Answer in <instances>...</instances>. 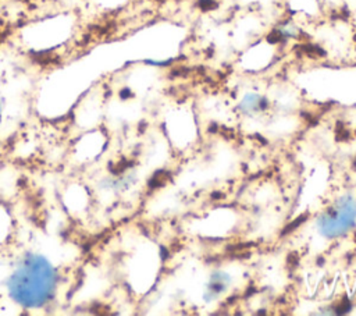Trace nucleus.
<instances>
[{
	"mask_svg": "<svg viewBox=\"0 0 356 316\" xmlns=\"http://www.w3.org/2000/svg\"><path fill=\"white\" fill-rule=\"evenodd\" d=\"M56 274L51 264L40 255L31 253L11 276V298L25 308L43 306L53 295Z\"/></svg>",
	"mask_w": 356,
	"mask_h": 316,
	"instance_id": "f257e3e1",
	"label": "nucleus"
},
{
	"mask_svg": "<svg viewBox=\"0 0 356 316\" xmlns=\"http://www.w3.org/2000/svg\"><path fill=\"white\" fill-rule=\"evenodd\" d=\"M356 220V200L352 196H345L338 200L337 206L325 213H323L317 226L323 235L327 238L338 237L346 232Z\"/></svg>",
	"mask_w": 356,
	"mask_h": 316,
	"instance_id": "f03ea898",
	"label": "nucleus"
},
{
	"mask_svg": "<svg viewBox=\"0 0 356 316\" xmlns=\"http://www.w3.org/2000/svg\"><path fill=\"white\" fill-rule=\"evenodd\" d=\"M0 117H1V116H0Z\"/></svg>",
	"mask_w": 356,
	"mask_h": 316,
	"instance_id": "7ed1b4c3",
	"label": "nucleus"
}]
</instances>
